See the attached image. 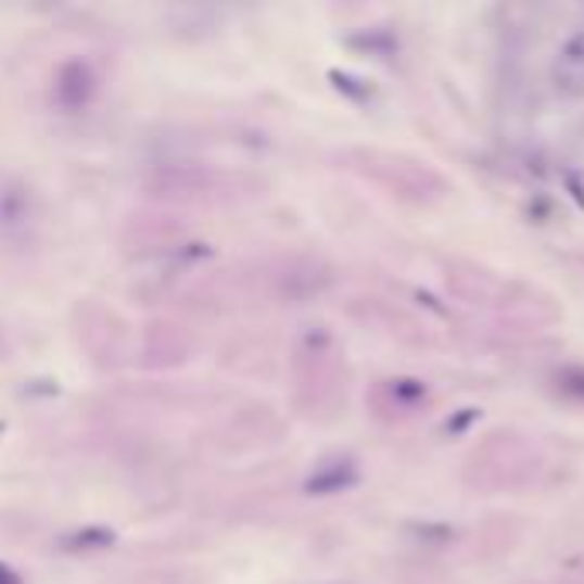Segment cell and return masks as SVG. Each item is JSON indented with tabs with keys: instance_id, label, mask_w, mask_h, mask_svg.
<instances>
[{
	"instance_id": "obj_1",
	"label": "cell",
	"mask_w": 584,
	"mask_h": 584,
	"mask_svg": "<svg viewBox=\"0 0 584 584\" xmlns=\"http://www.w3.org/2000/svg\"><path fill=\"white\" fill-rule=\"evenodd\" d=\"M550 79L564 97H584V28L574 31L554 55Z\"/></svg>"
}]
</instances>
